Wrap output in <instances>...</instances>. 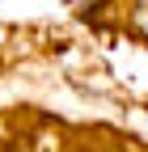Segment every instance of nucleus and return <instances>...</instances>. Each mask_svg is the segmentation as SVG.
<instances>
[{"label": "nucleus", "mask_w": 148, "mask_h": 152, "mask_svg": "<svg viewBox=\"0 0 148 152\" xmlns=\"http://www.w3.org/2000/svg\"><path fill=\"white\" fill-rule=\"evenodd\" d=\"M136 17H140V26L148 30V0H136Z\"/></svg>", "instance_id": "f257e3e1"}]
</instances>
